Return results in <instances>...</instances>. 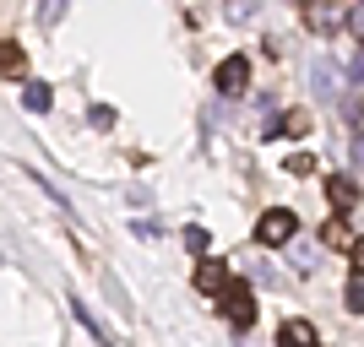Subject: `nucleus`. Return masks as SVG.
<instances>
[{"label": "nucleus", "mask_w": 364, "mask_h": 347, "mask_svg": "<svg viewBox=\"0 0 364 347\" xmlns=\"http://www.w3.org/2000/svg\"><path fill=\"white\" fill-rule=\"evenodd\" d=\"M294 233H299V223H294V211H283V206H272V211H261V223H256V239L261 244H294Z\"/></svg>", "instance_id": "obj_1"}, {"label": "nucleus", "mask_w": 364, "mask_h": 347, "mask_svg": "<svg viewBox=\"0 0 364 347\" xmlns=\"http://www.w3.org/2000/svg\"><path fill=\"white\" fill-rule=\"evenodd\" d=\"M223 320L234 331H250V326H256V299H250V287H228L223 293Z\"/></svg>", "instance_id": "obj_2"}, {"label": "nucleus", "mask_w": 364, "mask_h": 347, "mask_svg": "<svg viewBox=\"0 0 364 347\" xmlns=\"http://www.w3.org/2000/svg\"><path fill=\"white\" fill-rule=\"evenodd\" d=\"M228 287H234V282H228V266H223L218 255H207V260L196 266V293H201V299H223Z\"/></svg>", "instance_id": "obj_3"}, {"label": "nucleus", "mask_w": 364, "mask_h": 347, "mask_svg": "<svg viewBox=\"0 0 364 347\" xmlns=\"http://www.w3.org/2000/svg\"><path fill=\"white\" fill-rule=\"evenodd\" d=\"M245 87H250V60H245V55H228V60L218 65V92H223V98H240Z\"/></svg>", "instance_id": "obj_4"}, {"label": "nucleus", "mask_w": 364, "mask_h": 347, "mask_svg": "<svg viewBox=\"0 0 364 347\" xmlns=\"http://www.w3.org/2000/svg\"><path fill=\"white\" fill-rule=\"evenodd\" d=\"M326 201H332L337 211H353L359 206V184H353L348 174H332V180H326Z\"/></svg>", "instance_id": "obj_5"}, {"label": "nucleus", "mask_w": 364, "mask_h": 347, "mask_svg": "<svg viewBox=\"0 0 364 347\" xmlns=\"http://www.w3.org/2000/svg\"><path fill=\"white\" fill-rule=\"evenodd\" d=\"M310 87H316L321 98H337V92H343V71L326 65V60H316V65H310Z\"/></svg>", "instance_id": "obj_6"}, {"label": "nucleus", "mask_w": 364, "mask_h": 347, "mask_svg": "<svg viewBox=\"0 0 364 347\" xmlns=\"http://www.w3.org/2000/svg\"><path fill=\"white\" fill-rule=\"evenodd\" d=\"M277 342H289V347H316L321 336H316V326H310V320H283V326H277Z\"/></svg>", "instance_id": "obj_7"}, {"label": "nucleus", "mask_w": 364, "mask_h": 347, "mask_svg": "<svg viewBox=\"0 0 364 347\" xmlns=\"http://www.w3.org/2000/svg\"><path fill=\"white\" fill-rule=\"evenodd\" d=\"M304 16H310V28H316V33H332L337 22H343V16H337V6H321V0H310V6H304Z\"/></svg>", "instance_id": "obj_8"}, {"label": "nucleus", "mask_w": 364, "mask_h": 347, "mask_svg": "<svg viewBox=\"0 0 364 347\" xmlns=\"http://www.w3.org/2000/svg\"><path fill=\"white\" fill-rule=\"evenodd\" d=\"M22 104H28V109H33V114H44V109H49V104H55V92H49V87H44V82H22Z\"/></svg>", "instance_id": "obj_9"}, {"label": "nucleus", "mask_w": 364, "mask_h": 347, "mask_svg": "<svg viewBox=\"0 0 364 347\" xmlns=\"http://www.w3.org/2000/svg\"><path fill=\"white\" fill-rule=\"evenodd\" d=\"M343 299H348V309H353V315H364V272H359V266H353L348 287H343Z\"/></svg>", "instance_id": "obj_10"}, {"label": "nucleus", "mask_w": 364, "mask_h": 347, "mask_svg": "<svg viewBox=\"0 0 364 347\" xmlns=\"http://www.w3.org/2000/svg\"><path fill=\"white\" fill-rule=\"evenodd\" d=\"M283 136H310V114H304V109H289V114H283Z\"/></svg>", "instance_id": "obj_11"}, {"label": "nucleus", "mask_w": 364, "mask_h": 347, "mask_svg": "<svg viewBox=\"0 0 364 347\" xmlns=\"http://www.w3.org/2000/svg\"><path fill=\"white\" fill-rule=\"evenodd\" d=\"M60 16H65V0H38V22H44V28H55Z\"/></svg>", "instance_id": "obj_12"}, {"label": "nucleus", "mask_w": 364, "mask_h": 347, "mask_svg": "<svg viewBox=\"0 0 364 347\" xmlns=\"http://www.w3.org/2000/svg\"><path fill=\"white\" fill-rule=\"evenodd\" d=\"M289 255H294V266H299V272H316V244H294Z\"/></svg>", "instance_id": "obj_13"}, {"label": "nucleus", "mask_w": 364, "mask_h": 347, "mask_svg": "<svg viewBox=\"0 0 364 347\" xmlns=\"http://www.w3.org/2000/svg\"><path fill=\"white\" fill-rule=\"evenodd\" d=\"M185 244H191V255H201L213 239H207V228H201V223H191V228H185Z\"/></svg>", "instance_id": "obj_14"}, {"label": "nucleus", "mask_w": 364, "mask_h": 347, "mask_svg": "<svg viewBox=\"0 0 364 347\" xmlns=\"http://www.w3.org/2000/svg\"><path fill=\"white\" fill-rule=\"evenodd\" d=\"M283 168H289V174H299V180H304V174H316V158H304V152H294V158H289V163H283Z\"/></svg>", "instance_id": "obj_15"}, {"label": "nucleus", "mask_w": 364, "mask_h": 347, "mask_svg": "<svg viewBox=\"0 0 364 347\" xmlns=\"http://www.w3.org/2000/svg\"><path fill=\"white\" fill-rule=\"evenodd\" d=\"M6 76H11V82L22 76V49H16L11 38H6Z\"/></svg>", "instance_id": "obj_16"}, {"label": "nucleus", "mask_w": 364, "mask_h": 347, "mask_svg": "<svg viewBox=\"0 0 364 347\" xmlns=\"http://www.w3.org/2000/svg\"><path fill=\"white\" fill-rule=\"evenodd\" d=\"M348 28H353V38H364V0H353V11H348Z\"/></svg>", "instance_id": "obj_17"}, {"label": "nucleus", "mask_w": 364, "mask_h": 347, "mask_svg": "<svg viewBox=\"0 0 364 347\" xmlns=\"http://www.w3.org/2000/svg\"><path fill=\"white\" fill-rule=\"evenodd\" d=\"M131 233H136V239H158V223H147V217H136V223H131Z\"/></svg>", "instance_id": "obj_18"}, {"label": "nucleus", "mask_w": 364, "mask_h": 347, "mask_svg": "<svg viewBox=\"0 0 364 347\" xmlns=\"http://www.w3.org/2000/svg\"><path fill=\"white\" fill-rule=\"evenodd\" d=\"M348 82H359V87H364V49H359V55L348 60Z\"/></svg>", "instance_id": "obj_19"}, {"label": "nucleus", "mask_w": 364, "mask_h": 347, "mask_svg": "<svg viewBox=\"0 0 364 347\" xmlns=\"http://www.w3.org/2000/svg\"><path fill=\"white\" fill-rule=\"evenodd\" d=\"M228 16L240 22V16H250V0H228Z\"/></svg>", "instance_id": "obj_20"}, {"label": "nucleus", "mask_w": 364, "mask_h": 347, "mask_svg": "<svg viewBox=\"0 0 364 347\" xmlns=\"http://www.w3.org/2000/svg\"><path fill=\"white\" fill-rule=\"evenodd\" d=\"M348 255H353V266L364 272V239H353V250H348Z\"/></svg>", "instance_id": "obj_21"}]
</instances>
